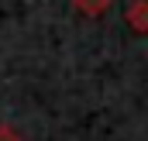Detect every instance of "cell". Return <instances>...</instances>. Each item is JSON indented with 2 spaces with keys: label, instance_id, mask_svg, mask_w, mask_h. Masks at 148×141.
Returning <instances> with one entry per match:
<instances>
[{
  "label": "cell",
  "instance_id": "6da1fadb",
  "mask_svg": "<svg viewBox=\"0 0 148 141\" xmlns=\"http://www.w3.org/2000/svg\"><path fill=\"white\" fill-rule=\"evenodd\" d=\"M127 24L138 31V35H148V0H134L127 7Z\"/></svg>",
  "mask_w": 148,
  "mask_h": 141
},
{
  "label": "cell",
  "instance_id": "7a4b0ae2",
  "mask_svg": "<svg viewBox=\"0 0 148 141\" xmlns=\"http://www.w3.org/2000/svg\"><path fill=\"white\" fill-rule=\"evenodd\" d=\"M76 10L79 14H86V17H100V14H107V7H110V0H73Z\"/></svg>",
  "mask_w": 148,
  "mask_h": 141
},
{
  "label": "cell",
  "instance_id": "3957f363",
  "mask_svg": "<svg viewBox=\"0 0 148 141\" xmlns=\"http://www.w3.org/2000/svg\"><path fill=\"white\" fill-rule=\"evenodd\" d=\"M0 141H21V134H17L14 127H3V124H0Z\"/></svg>",
  "mask_w": 148,
  "mask_h": 141
}]
</instances>
